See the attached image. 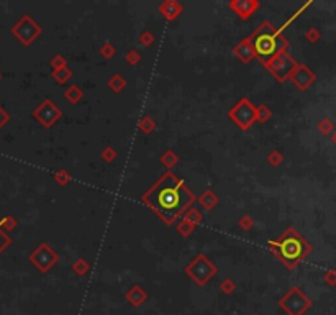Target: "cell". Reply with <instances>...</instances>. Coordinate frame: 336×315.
I'll return each mask as SVG.
<instances>
[{"mask_svg":"<svg viewBox=\"0 0 336 315\" xmlns=\"http://www.w3.org/2000/svg\"><path fill=\"white\" fill-rule=\"evenodd\" d=\"M238 225H239V228L244 230V232H249V230L254 227V218L246 213V215H243L241 218H239Z\"/></svg>","mask_w":336,"mask_h":315,"instance_id":"cell-35","label":"cell"},{"mask_svg":"<svg viewBox=\"0 0 336 315\" xmlns=\"http://www.w3.org/2000/svg\"><path fill=\"white\" fill-rule=\"evenodd\" d=\"M197 197L190 190L184 179H179L172 171H166L141 195V202L148 205L166 225L176 223L190 209Z\"/></svg>","mask_w":336,"mask_h":315,"instance_id":"cell-1","label":"cell"},{"mask_svg":"<svg viewBox=\"0 0 336 315\" xmlns=\"http://www.w3.org/2000/svg\"><path fill=\"white\" fill-rule=\"evenodd\" d=\"M310 38V41H315V38H317V33L315 31H309V35H307Z\"/></svg>","mask_w":336,"mask_h":315,"instance_id":"cell-38","label":"cell"},{"mask_svg":"<svg viewBox=\"0 0 336 315\" xmlns=\"http://www.w3.org/2000/svg\"><path fill=\"white\" fill-rule=\"evenodd\" d=\"M53 177H54L56 184L61 185V187H64V185L71 184V181H72V174H71L69 171H67V169H59V171H56V172L53 174Z\"/></svg>","mask_w":336,"mask_h":315,"instance_id":"cell-27","label":"cell"},{"mask_svg":"<svg viewBox=\"0 0 336 315\" xmlns=\"http://www.w3.org/2000/svg\"><path fill=\"white\" fill-rule=\"evenodd\" d=\"M184 274H186L190 281H194L197 286L204 288V286L209 284L218 274V268L209 256L204 255V253H199V255L194 256L192 260L187 263V266L184 268Z\"/></svg>","mask_w":336,"mask_h":315,"instance_id":"cell-4","label":"cell"},{"mask_svg":"<svg viewBox=\"0 0 336 315\" xmlns=\"http://www.w3.org/2000/svg\"><path fill=\"white\" fill-rule=\"evenodd\" d=\"M195 228H197V225L184 220V218H181V220L176 223V232L181 235L182 238H189V236L195 232Z\"/></svg>","mask_w":336,"mask_h":315,"instance_id":"cell-22","label":"cell"},{"mask_svg":"<svg viewBox=\"0 0 336 315\" xmlns=\"http://www.w3.org/2000/svg\"><path fill=\"white\" fill-rule=\"evenodd\" d=\"M267 248L287 269H294L310 251V246L294 228H287L277 240H269Z\"/></svg>","mask_w":336,"mask_h":315,"instance_id":"cell-3","label":"cell"},{"mask_svg":"<svg viewBox=\"0 0 336 315\" xmlns=\"http://www.w3.org/2000/svg\"><path fill=\"white\" fill-rule=\"evenodd\" d=\"M228 8L241 20H249L261 8V2L259 0H229Z\"/></svg>","mask_w":336,"mask_h":315,"instance_id":"cell-11","label":"cell"},{"mask_svg":"<svg viewBox=\"0 0 336 315\" xmlns=\"http://www.w3.org/2000/svg\"><path fill=\"white\" fill-rule=\"evenodd\" d=\"M100 158L105 161V162H115L116 161V158H118V153H116V150L113 148V146H110V145H107V146H104L102 150H100Z\"/></svg>","mask_w":336,"mask_h":315,"instance_id":"cell-28","label":"cell"},{"mask_svg":"<svg viewBox=\"0 0 336 315\" xmlns=\"http://www.w3.org/2000/svg\"><path fill=\"white\" fill-rule=\"evenodd\" d=\"M181 218H184V220H187L194 225H199V223H202V220H204V215H202V212L199 209H195V207L192 205L190 209H187L186 212H184V215Z\"/></svg>","mask_w":336,"mask_h":315,"instance_id":"cell-24","label":"cell"},{"mask_svg":"<svg viewBox=\"0 0 336 315\" xmlns=\"http://www.w3.org/2000/svg\"><path fill=\"white\" fill-rule=\"evenodd\" d=\"M333 140H335V143H336V135H335V138H333Z\"/></svg>","mask_w":336,"mask_h":315,"instance_id":"cell-39","label":"cell"},{"mask_svg":"<svg viewBox=\"0 0 336 315\" xmlns=\"http://www.w3.org/2000/svg\"><path fill=\"white\" fill-rule=\"evenodd\" d=\"M71 268L79 278H84V276L89 274V271H91V263H89L86 258H77V260L72 263Z\"/></svg>","mask_w":336,"mask_h":315,"instance_id":"cell-23","label":"cell"},{"mask_svg":"<svg viewBox=\"0 0 336 315\" xmlns=\"http://www.w3.org/2000/svg\"><path fill=\"white\" fill-rule=\"evenodd\" d=\"M156 128H158V123H156L154 118L149 117V115H144L141 120L138 122V130L144 135H151Z\"/></svg>","mask_w":336,"mask_h":315,"instance_id":"cell-21","label":"cell"},{"mask_svg":"<svg viewBox=\"0 0 336 315\" xmlns=\"http://www.w3.org/2000/svg\"><path fill=\"white\" fill-rule=\"evenodd\" d=\"M253 315H259V314H253Z\"/></svg>","mask_w":336,"mask_h":315,"instance_id":"cell-41","label":"cell"},{"mask_svg":"<svg viewBox=\"0 0 336 315\" xmlns=\"http://www.w3.org/2000/svg\"><path fill=\"white\" fill-rule=\"evenodd\" d=\"M228 118L236 123L239 130L248 132L256 123V105L248 97L239 99L231 109L228 110Z\"/></svg>","mask_w":336,"mask_h":315,"instance_id":"cell-5","label":"cell"},{"mask_svg":"<svg viewBox=\"0 0 336 315\" xmlns=\"http://www.w3.org/2000/svg\"><path fill=\"white\" fill-rule=\"evenodd\" d=\"M236 289H238V284L234 283V281H233L231 278H228V276L220 281V291H222L225 296H231Z\"/></svg>","mask_w":336,"mask_h":315,"instance_id":"cell-29","label":"cell"},{"mask_svg":"<svg viewBox=\"0 0 336 315\" xmlns=\"http://www.w3.org/2000/svg\"><path fill=\"white\" fill-rule=\"evenodd\" d=\"M8 122H10V114L3 109L2 105H0V130H2Z\"/></svg>","mask_w":336,"mask_h":315,"instance_id":"cell-37","label":"cell"},{"mask_svg":"<svg viewBox=\"0 0 336 315\" xmlns=\"http://www.w3.org/2000/svg\"><path fill=\"white\" fill-rule=\"evenodd\" d=\"M154 33L153 31H149V30H144V31H141L139 33V36H138V43L141 44V46H144V48H149L151 44L154 43Z\"/></svg>","mask_w":336,"mask_h":315,"instance_id":"cell-31","label":"cell"},{"mask_svg":"<svg viewBox=\"0 0 336 315\" xmlns=\"http://www.w3.org/2000/svg\"><path fill=\"white\" fill-rule=\"evenodd\" d=\"M267 162H269V164H271V166H274V167L281 166L282 162H284V156H282V153H281V151H277V150L271 151V153L267 155Z\"/></svg>","mask_w":336,"mask_h":315,"instance_id":"cell-33","label":"cell"},{"mask_svg":"<svg viewBox=\"0 0 336 315\" xmlns=\"http://www.w3.org/2000/svg\"><path fill=\"white\" fill-rule=\"evenodd\" d=\"M158 12L164 16L167 21H174L177 16L184 12V5L179 0H162L158 7Z\"/></svg>","mask_w":336,"mask_h":315,"instance_id":"cell-14","label":"cell"},{"mask_svg":"<svg viewBox=\"0 0 336 315\" xmlns=\"http://www.w3.org/2000/svg\"><path fill=\"white\" fill-rule=\"evenodd\" d=\"M12 245V238L8 236V233H5L2 228H0V255Z\"/></svg>","mask_w":336,"mask_h":315,"instance_id":"cell-36","label":"cell"},{"mask_svg":"<svg viewBox=\"0 0 336 315\" xmlns=\"http://www.w3.org/2000/svg\"><path fill=\"white\" fill-rule=\"evenodd\" d=\"M218 200L220 199H218V195L212 189L204 190V192L197 197V202L202 205V209H205V210H214L218 205Z\"/></svg>","mask_w":336,"mask_h":315,"instance_id":"cell-16","label":"cell"},{"mask_svg":"<svg viewBox=\"0 0 336 315\" xmlns=\"http://www.w3.org/2000/svg\"><path fill=\"white\" fill-rule=\"evenodd\" d=\"M159 161H161V164L164 166L167 171H172V169H174V167L179 164L181 158H179V155L176 153L174 150H166L164 153L161 155Z\"/></svg>","mask_w":336,"mask_h":315,"instance_id":"cell-17","label":"cell"},{"mask_svg":"<svg viewBox=\"0 0 336 315\" xmlns=\"http://www.w3.org/2000/svg\"><path fill=\"white\" fill-rule=\"evenodd\" d=\"M10 31H12V35L18 39L23 46H31V44L43 35V26L38 23L30 13H25L12 26Z\"/></svg>","mask_w":336,"mask_h":315,"instance_id":"cell-6","label":"cell"},{"mask_svg":"<svg viewBox=\"0 0 336 315\" xmlns=\"http://www.w3.org/2000/svg\"><path fill=\"white\" fill-rule=\"evenodd\" d=\"M290 81L294 82V86L297 89L305 91V89H309L313 84V81H315V74H313L305 64H297L294 72L290 74Z\"/></svg>","mask_w":336,"mask_h":315,"instance_id":"cell-12","label":"cell"},{"mask_svg":"<svg viewBox=\"0 0 336 315\" xmlns=\"http://www.w3.org/2000/svg\"><path fill=\"white\" fill-rule=\"evenodd\" d=\"M28 260H30V263L41 274H46L59 263V255L56 253V250L51 245L43 241V243L38 245L36 248L28 255Z\"/></svg>","mask_w":336,"mask_h":315,"instance_id":"cell-8","label":"cell"},{"mask_svg":"<svg viewBox=\"0 0 336 315\" xmlns=\"http://www.w3.org/2000/svg\"><path fill=\"white\" fill-rule=\"evenodd\" d=\"M64 99L69 102L71 105H77L81 102V100L84 99V92L82 89L79 86H76V84H72V86H69L66 89L64 92Z\"/></svg>","mask_w":336,"mask_h":315,"instance_id":"cell-19","label":"cell"},{"mask_svg":"<svg viewBox=\"0 0 336 315\" xmlns=\"http://www.w3.org/2000/svg\"><path fill=\"white\" fill-rule=\"evenodd\" d=\"M279 307L285 315H304L312 307V302L300 288H290L279 299Z\"/></svg>","mask_w":336,"mask_h":315,"instance_id":"cell-7","label":"cell"},{"mask_svg":"<svg viewBox=\"0 0 336 315\" xmlns=\"http://www.w3.org/2000/svg\"><path fill=\"white\" fill-rule=\"evenodd\" d=\"M141 59H143V56L139 51H136V49H130V51L125 54V61L130 66H138L141 63Z\"/></svg>","mask_w":336,"mask_h":315,"instance_id":"cell-32","label":"cell"},{"mask_svg":"<svg viewBox=\"0 0 336 315\" xmlns=\"http://www.w3.org/2000/svg\"><path fill=\"white\" fill-rule=\"evenodd\" d=\"M51 77L54 79V82L58 84V86H64L72 79V69L69 66H64L61 67V69H56V71H51Z\"/></svg>","mask_w":336,"mask_h":315,"instance_id":"cell-18","label":"cell"},{"mask_svg":"<svg viewBox=\"0 0 336 315\" xmlns=\"http://www.w3.org/2000/svg\"><path fill=\"white\" fill-rule=\"evenodd\" d=\"M99 53H100V56H102L104 59H112L116 54V48L113 46V43H112V41H105L102 46H100Z\"/></svg>","mask_w":336,"mask_h":315,"instance_id":"cell-30","label":"cell"},{"mask_svg":"<svg viewBox=\"0 0 336 315\" xmlns=\"http://www.w3.org/2000/svg\"><path fill=\"white\" fill-rule=\"evenodd\" d=\"M125 299H126V302L130 304L131 307H134V309H139V307H143L144 304L148 302V299H149V294L146 292V289L143 288V286H139V284H133L130 289H128V292L125 294Z\"/></svg>","mask_w":336,"mask_h":315,"instance_id":"cell-13","label":"cell"},{"mask_svg":"<svg viewBox=\"0 0 336 315\" xmlns=\"http://www.w3.org/2000/svg\"><path fill=\"white\" fill-rule=\"evenodd\" d=\"M49 66H51V71L61 69V67L67 66V59L63 54H54L51 59H49Z\"/></svg>","mask_w":336,"mask_h":315,"instance_id":"cell-34","label":"cell"},{"mask_svg":"<svg viewBox=\"0 0 336 315\" xmlns=\"http://www.w3.org/2000/svg\"><path fill=\"white\" fill-rule=\"evenodd\" d=\"M16 227H18V220H16L15 217H12V215H5V217L0 218V228H2L5 233L13 232V230H15Z\"/></svg>","mask_w":336,"mask_h":315,"instance_id":"cell-26","label":"cell"},{"mask_svg":"<svg viewBox=\"0 0 336 315\" xmlns=\"http://www.w3.org/2000/svg\"><path fill=\"white\" fill-rule=\"evenodd\" d=\"M295 67H297V63L292 56L289 53H281L279 56H276L271 63H267L266 69L271 72L272 77L276 79L277 82H285L287 79H290V74L294 72Z\"/></svg>","mask_w":336,"mask_h":315,"instance_id":"cell-10","label":"cell"},{"mask_svg":"<svg viewBox=\"0 0 336 315\" xmlns=\"http://www.w3.org/2000/svg\"><path fill=\"white\" fill-rule=\"evenodd\" d=\"M31 117L40 123L43 128H53L61 118H63V110L59 109L58 104L53 99H44L36 109L31 112Z\"/></svg>","mask_w":336,"mask_h":315,"instance_id":"cell-9","label":"cell"},{"mask_svg":"<svg viewBox=\"0 0 336 315\" xmlns=\"http://www.w3.org/2000/svg\"><path fill=\"white\" fill-rule=\"evenodd\" d=\"M272 117V110L269 109L266 104H262L259 107H256V122L261 123V125H264L269 120H271Z\"/></svg>","mask_w":336,"mask_h":315,"instance_id":"cell-25","label":"cell"},{"mask_svg":"<svg viewBox=\"0 0 336 315\" xmlns=\"http://www.w3.org/2000/svg\"><path fill=\"white\" fill-rule=\"evenodd\" d=\"M0 81H2V74H0Z\"/></svg>","mask_w":336,"mask_h":315,"instance_id":"cell-40","label":"cell"},{"mask_svg":"<svg viewBox=\"0 0 336 315\" xmlns=\"http://www.w3.org/2000/svg\"><path fill=\"white\" fill-rule=\"evenodd\" d=\"M107 86L112 92L120 94L123 89L126 87V79L123 77V74H120V72H115V74H112L110 79L107 81Z\"/></svg>","mask_w":336,"mask_h":315,"instance_id":"cell-20","label":"cell"},{"mask_svg":"<svg viewBox=\"0 0 336 315\" xmlns=\"http://www.w3.org/2000/svg\"><path fill=\"white\" fill-rule=\"evenodd\" d=\"M233 53L239 61H241V63H244V64L251 63V61L254 59V49H253V44H251L249 36L243 38L241 41L233 48Z\"/></svg>","mask_w":336,"mask_h":315,"instance_id":"cell-15","label":"cell"},{"mask_svg":"<svg viewBox=\"0 0 336 315\" xmlns=\"http://www.w3.org/2000/svg\"><path fill=\"white\" fill-rule=\"evenodd\" d=\"M251 44L254 49V59H257L262 66L279 56L281 53H287L289 39L274 26L271 21L264 20L256 30L249 35Z\"/></svg>","mask_w":336,"mask_h":315,"instance_id":"cell-2","label":"cell"}]
</instances>
